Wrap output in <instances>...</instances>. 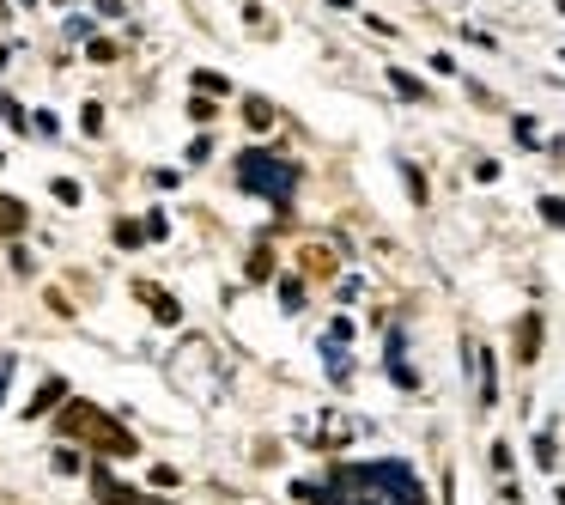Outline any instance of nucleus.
I'll use <instances>...</instances> for the list:
<instances>
[{
    "mask_svg": "<svg viewBox=\"0 0 565 505\" xmlns=\"http://www.w3.org/2000/svg\"><path fill=\"white\" fill-rule=\"evenodd\" d=\"M329 505H426V487L408 463H347L329 481Z\"/></svg>",
    "mask_w": 565,
    "mask_h": 505,
    "instance_id": "f257e3e1",
    "label": "nucleus"
},
{
    "mask_svg": "<svg viewBox=\"0 0 565 505\" xmlns=\"http://www.w3.org/2000/svg\"><path fill=\"white\" fill-rule=\"evenodd\" d=\"M61 426L73 432V439H92L98 451H110V457H134V432L128 426H116L110 414H98L92 402H73L67 414H61Z\"/></svg>",
    "mask_w": 565,
    "mask_h": 505,
    "instance_id": "f03ea898",
    "label": "nucleus"
},
{
    "mask_svg": "<svg viewBox=\"0 0 565 505\" xmlns=\"http://www.w3.org/2000/svg\"><path fill=\"white\" fill-rule=\"evenodd\" d=\"M237 183L286 207V201H292V189H298V165H286V159H268V153H244V159H237Z\"/></svg>",
    "mask_w": 565,
    "mask_h": 505,
    "instance_id": "7ed1b4c3",
    "label": "nucleus"
},
{
    "mask_svg": "<svg viewBox=\"0 0 565 505\" xmlns=\"http://www.w3.org/2000/svg\"><path fill=\"white\" fill-rule=\"evenodd\" d=\"M92 487H98V499H104V505H140V493H128L122 481H110V469H98V475H92Z\"/></svg>",
    "mask_w": 565,
    "mask_h": 505,
    "instance_id": "20e7f679",
    "label": "nucleus"
},
{
    "mask_svg": "<svg viewBox=\"0 0 565 505\" xmlns=\"http://www.w3.org/2000/svg\"><path fill=\"white\" fill-rule=\"evenodd\" d=\"M535 347H541V317H523V341H517V366H535Z\"/></svg>",
    "mask_w": 565,
    "mask_h": 505,
    "instance_id": "39448f33",
    "label": "nucleus"
},
{
    "mask_svg": "<svg viewBox=\"0 0 565 505\" xmlns=\"http://www.w3.org/2000/svg\"><path fill=\"white\" fill-rule=\"evenodd\" d=\"M140 299L152 305V317H158V323H177V317H183V311H177V299H171V293H158V286H140Z\"/></svg>",
    "mask_w": 565,
    "mask_h": 505,
    "instance_id": "423d86ee",
    "label": "nucleus"
},
{
    "mask_svg": "<svg viewBox=\"0 0 565 505\" xmlns=\"http://www.w3.org/2000/svg\"><path fill=\"white\" fill-rule=\"evenodd\" d=\"M13 232H25V201L0 195V238H13Z\"/></svg>",
    "mask_w": 565,
    "mask_h": 505,
    "instance_id": "0eeeda50",
    "label": "nucleus"
},
{
    "mask_svg": "<svg viewBox=\"0 0 565 505\" xmlns=\"http://www.w3.org/2000/svg\"><path fill=\"white\" fill-rule=\"evenodd\" d=\"M61 396H67V384H61V378H49V384H43V390H37V402H31V408H25V414H31V420H37V414H49V408H55V402H61Z\"/></svg>",
    "mask_w": 565,
    "mask_h": 505,
    "instance_id": "6e6552de",
    "label": "nucleus"
},
{
    "mask_svg": "<svg viewBox=\"0 0 565 505\" xmlns=\"http://www.w3.org/2000/svg\"><path fill=\"white\" fill-rule=\"evenodd\" d=\"M480 402H487V408L499 402V378H493V359L487 353H480Z\"/></svg>",
    "mask_w": 565,
    "mask_h": 505,
    "instance_id": "1a4fd4ad",
    "label": "nucleus"
},
{
    "mask_svg": "<svg viewBox=\"0 0 565 505\" xmlns=\"http://www.w3.org/2000/svg\"><path fill=\"white\" fill-rule=\"evenodd\" d=\"M250 122H256V128H268V122H274V110H268L262 98H250Z\"/></svg>",
    "mask_w": 565,
    "mask_h": 505,
    "instance_id": "9d476101",
    "label": "nucleus"
},
{
    "mask_svg": "<svg viewBox=\"0 0 565 505\" xmlns=\"http://www.w3.org/2000/svg\"><path fill=\"white\" fill-rule=\"evenodd\" d=\"M541 213H547L553 226H565V201H553V195H547V201H541Z\"/></svg>",
    "mask_w": 565,
    "mask_h": 505,
    "instance_id": "9b49d317",
    "label": "nucleus"
},
{
    "mask_svg": "<svg viewBox=\"0 0 565 505\" xmlns=\"http://www.w3.org/2000/svg\"><path fill=\"white\" fill-rule=\"evenodd\" d=\"M7 384H13V353H0V396H7Z\"/></svg>",
    "mask_w": 565,
    "mask_h": 505,
    "instance_id": "f8f14e48",
    "label": "nucleus"
},
{
    "mask_svg": "<svg viewBox=\"0 0 565 505\" xmlns=\"http://www.w3.org/2000/svg\"><path fill=\"white\" fill-rule=\"evenodd\" d=\"M140 505H165V499H140Z\"/></svg>",
    "mask_w": 565,
    "mask_h": 505,
    "instance_id": "ddd939ff",
    "label": "nucleus"
}]
</instances>
